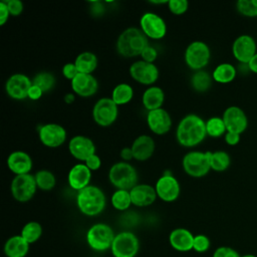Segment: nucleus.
<instances>
[{"mask_svg":"<svg viewBox=\"0 0 257 257\" xmlns=\"http://www.w3.org/2000/svg\"><path fill=\"white\" fill-rule=\"evenodd\" d=\"M148 39L140 28L128 27L117 37L115 43L116 51L125 58L141 56L143 50L150 44Z\"/></svg>","mask_w":257,"mask_h":257,"instance_id":"nucleus-2","label":"nucleus"},{"mask_svg":"<svg viewBox=\"0 0 257 257\" xmlns=\"http://www.w3.org/2000/svg\"><path fill=\"white\" fill-rule=\"evenodd\" d=\"M113 257H136L140 251V240L131 231H122L115 234L111 248Z\"/></svg>","mask_w":257,"mask_h":257,"instance_id":"nucleus-8","label":"nucleus"},{"mask_svg":"<svg viewBox=\"0 0 257 257\" xmlns=\"http://www.w3.org/2000/svg\"><path fill=\"white\" fill-rule=\"evenodd\" d=\"M128 72L134 80L148 86L154 85L160 76V70L155 63L142 59L133 62L128 68Z\"/></svg>","mask_w":257,"mask_h":257,"instance_id":"nucleus-12","label":"nucleus"},{"mask_svg":"<svg viewBox=\"0 0 257 257\" xmlns=\"http://www.w3.org/2000/svg\"><path fill=\"white\" fill-rule=\"evenodd\" d=\"M206 137V121L196 113L185 115L177 125L176 139L179 145L184 148L197 147Z\"/></svg>","mask_w":257,"mask_h":257,"instance_id":"nucleus-1","label":"nucleus"},{"mask_svg":"<svg viewBox=\"0 0 257 257\" xmlns=\"http://www.w3.org/2000/svg\"><path fill=\"white\" fill-rule=\"evenodd\" d=\"M227 132L235 134H243L248 126V118L242 108L236 105L227 107L222 115Z\"/></svg>","mask_w":257,"mask_h":257,"instance_id":"nucleus-18","label":"nucleus"},{"mask_svg":"<svg viewBox=\"0 0 257 257\" xmlns=\"http://www.w3.org/2000/svg\"><path fill=\"white\" fill-rule=\"evenodd\" d=\"M68 151L74 159L84 163L90 156L96 154V147L90 138L77 135L70 139Z\"/></svg>","mask_w":257,"mask_h":257,"instance_id":"nucleus-17","label":"nucleus"},{"mask_svg":"<svg viewBox=\"0 0 257 257\" xmlns=\"http://www.w3.org/2000/svg\"><path fill=\"white\" fill-rule=\"evenodd\" d=\"M108 180L116 190L131 191L138 185V172L127 162L114 163L108 170Z\"/></svg>","mask_w":257,"mask_h":257,"instance_id":"nucleus-4","label":"nucleus"},{"mask_svg":"<svg viewBox=\"0 0 257 257\" xmlns=\"http://www.w3.org/2000/svg\"><path fill=\"white\" fill-rule=\"evenodd\" d=\"M248 66H249V69H250L251 72L257 74V53H256V54L253 56V58L249 61Z\"/></svg>","mask_w":257,"mask_h":257,"instance_id":"nucleus-50","label":"nucleus"},{"mask_svg":"<svg viewBox=\"0 0 257 257\" xmlns=\"http://www.w3.org/2000/svg\"><path fill=\"white\" fill-rule=\"evenodd\" d=\"M37 188L42 191H50L56 186V178L48 170H40L34 175Z\"/></svg>","mask_w":257,"mask_h":257,"instance_id":"nucleus-35","label":"nucleus"},{"mask_svg":"<svg viewBox=\"0 0 257 257\" xmlns=\"http://www.w3.org/2000/svg\"><path fill=\"white\" fill-rule=\"evenodd\" d=\"M112 207L117 211H126L132 205V198L127 190H115L110 198Z\"/></svg>","mask_w":257,"mask_h":257,"instance_id":"nucleus-34","label":"nucleus"},{"mask_svg":"<svg viewBox=\"0 0 257 257\" xmlns=\"http://www.w3.org/2000/svg\"><path fill=\"white\" fill-rule=\"evenodd\" d=\"M231 164V158L225 151H215L210 154V165L211 170L215 172L226 171Z\"/></svg>","mask_w":257,"mask_h":257,"instance_id":"nucleus-33","label":"nucleus"},{"mask_svg":"<svg viewBox=\"0 0 257 257\" xmlns=\"http://www.w3.org/2000/svg\"><path fill=\"white\" fill-rule=\"evenodd\" d=\"M155 190L159 199L166 203L175 202L181 194V186L170 171H166L156 182Z\"/></svg>","mask_w":257,"mask_h":257,"instance_id":"nucleus-11","label":"nucleus"},{"mask_svg":"<svg viewBox=\"0 0 257 257\" xmlns=\"http://www.w3.org/2000/svg\"><path fill=\"white\" fill-rule=\"evenodd\" d=\"M111 99L119 106L128 103L134 97V88L125 82L116 84L111 91Z\"/></svg>","mask_w":257,"mask_h":257,"instance_id":"nucleus-30","label":"nucleus"},{"mask_svg":"<svg viewBox=\"0 0 257 257\" xmlns=\"http://www.w3.org/2000/svg\"><path fill=\"white\" fill-rule=\"evenodd\" d=\"M56 79L51 72L48 71H40L34 75L32 78V84L41 88V90L45 93L50 91L55 85Z\"/></svg>","mask_w":257,"mask_h":257,"instance_id":"nucleus-37","label":"nucleus"},{"mask_svg":"<svg viewBox=\"0 0 257 257\" xmlns=\"http://www.w3.org/2000/svg\"><path fill=\"white\" fill-rule=\"evenodd\" d=\"M115 234L112 228L105 223H95L86 232V243L93 251L104 252L110 250Z\"/></svg>","mask_w":257,"mask_h":257,"instance_id":"nucleus-5","label":"nucleus"},{"mask_svg":"<svg viewBox=\"0 0 257 257\" xmlns=\"http://www.w3.org/2000/svg\"><path fill=\"white\" fill-rule=\"evenodd\" d=\"M140 29L151 39L159 40L167 34V24L163 17L154 12H146L140 18Z\"/></svg>","mask_w":257,"mask_h":257,"instance_id":"nucleus-13","label":"nucleus"},{"mask_svg":"<svg viewBox=\"0 0 257 257\" xmlns=\"http://www.w3.org/2000/svg\"><path fill=\"white\" fill-rule=\"evenodd\" d=\"M146 120L150 131L158 136L166 135L173 124L170 113L163 107L148 111Z\"/></svg>","mask_w":257,"mask_h":257,"instance_id":"nucleus-19","label":"nucleus"},{"mask_svg":"<svg viewBox=\"0 0 257 257\" xmlns=\"http://www.w3.org/2000/svg\"><path fill=\"white\" fill-rule=\"evenodd\" d=\"M241 257H257V256H255V255H253V254H245V255H243V256H241Z\"/></svg>","mask_w":257,"mask_h":257,"instance_id":"nucleus-53","label":"nucleus"},{"mask_svg":"<svg viewBox=\"0 0 257 257\" xmlns=\"http://www.w3.org/2000/svg\"><path fill=\"white\" fill-rule=\"evenodd\" d=\"M236 9L245 17H257V0H238Z\"/></svg>","mask_w":257,"mask_h":257,"instance_id":"nucleus-38","label":"nucleus"},{"mask_svg":"<svg viewBox=\"0 0 257 257\" xmlns=\"http://www.w3.org/2000/svg\"><path fill=\"white\" fill-rule=\"evenodd\" d=\"M92 172L84 163L75 164L70 168L67 174V183L69 187L77 192L90 185Z\"/></svg>","mask_w":257,"mask_h":257,"instance_id":"nucleus-21","label":"nucleus"},{"mask_svg":"<svg viewBox=\"0 0 257 257\" xmlns=\"http://www.w3.org/2000/svg\"><path fill=\"white\" fill-rule=\"evenodd\" d=\"M29 248L30 244L19 234L13 235L6 240L3 251L6 257H26Z\"/></svg>","mask_w":257,"mask_h":257,"instance_id":"nucleus-26","label":"nucleus"},{"mask_svg":"<svg viewBox=\"0 0 257 257\" xmlns=\"http://www.w3.org/2000/svg\"><path fill=\"white\" fill-rule=\"evenodd\" d=\"M64 101L67 103V104H70V103H72L73 101H74V99H75V94L74 93H66L65 95H64Z\"/></svg>","mask_w":257,"mask_h":257,"instance_id":"nucleus-52","label":"nucleus"},{"mask_svg":"<svg viewBox=\"0 0 257 257\" xmlns=\"http://www.w3.org/2000/svg\"><path fill=\"white\" fill-rule=\"evenodd\" d=\"M168 8L175 15H182L187 12L189 2L187 0H169Z\"/></svg>","mask_w":257,"mask_h":257,"instance_id":"nucleus-40","label":"nucleus"},{"mask_svg":"<svg viewBox=\"0 0 257 257\" xmlns=\"http://www.w3.org/2000/svg\"><path fill=\"white\" fill-rule=\"evenodd\" d=\"M38 138L44 147L56 149L61 147L67 138L66 130L54 122L42 124L38 130Z\"/></svg>","mask_w":257,"mask_h":257,"instance_id":"nucleus-14","label":"nucleus"},{"mask_svg":"<svg viewBox=\"0 0 257 257\" xmlns=\"http://www.w3.org/2000/svg\"><path fill=\"white\" fill-rule=\"evenodd\" d=\"M157 58H158V51L154 46H152L150 44L143 50V52L141 54V59L144 61H147V62L154 63Z\"/></svg>","mask_w":257,"mask_h":257,"instance_id":"nucleus-42","label":"nucleus"},{"mask_svg":"<svg viewBox=\"0 0 257 257\" xmlns=\"http://www.w3.org/2000/svg\"><path fill=\"white\" fill-rule=\"evenodd\" d=\"M206 131L207 136L215 139L225 136V134L227 133L224 120L222 117L219 116H212L206 120Z\"/></svg>","mask_w":257,"mask_h":257,"instance_id":"nucleus-36","label":"nucleus"},{"mask_svg":"<svg viewBox=\"0 0 257 257\" xmlns=\"http://www.w3.org/2000/svg\"><path fill=\"white\" fill-rule=\"evenodd\" d=\"M91 115L93 121L99 126H109L118 116V105L111 97H101L94 103Z\"/></svg>","mask_w":257,"mask_h":257,"instance_id":"nucleus-9","label":"nucleus"},{"mask_svg":"<svg viewBox=\"0 0 257 257\" xmlns=\"http://www.w3.org/2000/svg\"><path fill=\"white\" fill-rule=\"evenodd\" d=\"M42 231L43 229L39 222L29 221L22 227L20 235L31 245L41 238Z\"/></svg>","mask_w":257,"mask_h":257,"instance_id":"nucleus-32","label":"nucleus"},{"mask_svg":"<svg viewBox=\"0 0 257 257\" xmlns=\"http://www.w3.org/2000/svg\"><path fill=\"white\" fill-rule=\"evenodd\" d=\"M43 93L44 92L41 90V88H39L38 86L32 84L30 89H29V91H28V98L30 100H34L35 101V100L40 99L41 96L43 95Z\"/></svg>","mask_w":257,"mask_h":257,"instance_id":"nucleus-47","label":"nucleus"},{"mask_svg":"<svg viewBox=\"0 0 257 257\" xmlns=\"http://www.w3.org/2000/svg\"><path fill=\"white\" fill-rule=\"evenodd\" d=\"M73 62L78 72L85 74H92L98 65L97 56L90 51H83L79 53Z\"/></svg>","mask_w":257,"mask_h":257,"instance_id":"nucleus-28","label":"nucleus"},{"mask_svg":"<svg viewBox=\"0 0 257 257\" xmlns=\"http://www.w3.org/2000/svg\"><path fill=\"white\" fill-rule=\"evenodd\" d=\"M7 167L15 175L30 174L33 167V161L30 155L24 151H14L7 158Z\"/></svg>","mask_w":257,"mask_h":257,"instance_id":"nucleus-22","label":"nucleus"},{"mask_svg":"<svg viewBox=\"0 0 257 257\" xmlns=\"http://www.w3.org/2000/svg\"><path fill=\"white\" fill-rule=\"evenodd\" d=\"M236 75H237L236 67L233 64L228 62L218 64L212 72L213 80L221 84H227L232 82L235 79Z\"/></svg>","mask_w":257,"mask_h":257,"instance_id":"nucleus-29","label":"nucleus"},{"mask_svg":"<svg viewBox=\"0 0 257 257\" xmlns=\"http://www.w3.org/2000/svg\"><path fill=\"white\" fill-rule=\"evenodd\" d=\"M6 4L8 6L10 15L12 16H19L24 9V5L20 0H8L6 1Z\"/></svg>","mask_w":257,"mask_h":257,"instance_id":"nucleus-43","label":"nucleus"},{"mask_svg":"<svg viewBox=\"0 0 257 257\" xmlns=\"http://www.w3.org/2000/svg\"><path fill=\"white\" fill-rule=\"evenodd\" d=\"M134 160L139 162L148 161L155 153V140L148 135H141L135 139L132 146Z\"/></svg>","mask_w":257,"mask_h":257,"instance_id":"nucleus-23","label":"nucleus"},{"mask_svg":"<svg viewBox=\"0 0 257 257\" xmlns=\"http://www.w3.org/2000/svg\"><path fill=\"white\" fill-rule=\"evenodd\" d=\"M211 152L191 151L188 152L182 160L184 172L193 178H203L211 170L210 165Z\"/></svg>","mask_w":257,"mask_h":257,"instance_id":"nucleus-6","label":"nucleus"},{"mask_svg":"<svg viewBox=\"0 0 257 257\" xmlns=\"http://www.w3.org/2000/svg\"><path fill=\"white\" fill-rule=\"evenodd\" d=\"M9 17H10V12L6 4V1H1L0 2V25L1 26L5 25Z\"/></svg>","mask_w":257,"mask_h":257,"instance_id":"nucleus-46","label":"nucleus"},{"mask_svg":"<svg viewBox=\"0 0 257 257\" xmlns=\"http://www.w3.org/2000/svg\"><path fill=\"white\" fill-rule=\"evenodd\" d=\"M62 75L70 81L79 73L74 62H67L62 66Z\"/></svg>","mask_w":257,"mask_h":257,"instance_id":"nucleus-44","label":"nucleus"},{"mask_svg":"<svg viewBox=\"0 0 257 257\" xmlns=\"http://www.w3.org/2000/svg\"><path fill=\"white\" fill-rule=\"evenodd\" d=\"M70 84L73 93L81 97H90L98 90V81L92 74L78 73Z\"/></svg>","mask_w":257,"mask_h":257,"instance_id":"nucleus-20","label":"nucleus"},{"mask_svg":"<svg viewBox=\"0 0 257 257\" xmlns=\"http://www.w3.org/2000/svg\"><path fill=\"white\" fill-rule=\"evenodd\" d=\"M106 205L103 191L97 186L89 185L77 192L76 206L79 212L88 217H94L102 213Z\"/></svg>","mask_w":257,"mask_h":257,"instance_id":"nucleus-3","label":"nucleus"},{"mask_svg":"<svg viewBox=\"0 0 257 257\" xmlns=\"http://www.w3.org/2000/svg\"><path fill=\"white\" fill-rule=\"evenodd\" d=\"M240 136L239 134H235V133H231V132H227L224 136L225 142L227 145L229 146H236L239 144L240 142Z\"/></svg>","mask_w":257,"mask_h":257,"instance_id":"nucleus-48","label":"nucleus"},{"mask_svg":"<svg viewBox=\"0 0 257 257\" xmlns=\"http://www.w3.org/2000/svg\"><path fill=\"white\" fill-rule=\"evenodd\" d=\"M232 53L234 58L241 64H248L257 53L255 39L247 34L238 36L232 44Z\"/></svg>","mask_w":257,"mask_h":257,"instance_id":"nucleus-15","label":"nucleus"},{"mask_svg":"<svg viewBox=\"0 0 257 257\" xmlns=\"http://www.w3.org/2000/svg\"><path fill=\"white\" fill-rule=\"evenodd\" d=\"M212 81H213L212 74H209L204 69L195 71L191 76V85L193 89L198 92L207 91L211 87Z\"/></svg>","mask_w":257,"mask_h":257,"instance_id":"nucleus-31","label":"nucleus"},{"mask_svg":"<svg viewBox=\"0 0 257 257\" xmlns=\"http://www.w3.org/2000/svg\"><path fill=\"white\" fill-rule=\"evenodd\" d=\"M211 50L207 43L201 40L191 42L184 53L186 65L194 70H203L210 62Z\"/></svg>","mask_w":257,"mask_h":257,"instance_id":"nucleus-7","label":"nucleus"},{"mask_svg":"<svg viewBox=\"0 0 257 257\" xmlns=\"http://www.w3.org/2000/svg\"><path fill=\"white\" fill-rule=\"evenodd\" d=\"M211 246V241L208 236L204 234H198L194 236L193 250L198 253H205L209 250Z\"/></svg>","mask_w":257,"mask_h":257,"instance_id":"nucleus-39","label":"nucleus"},{"mask_svg":"<svg viewBox=\"0 0 257 257\" xmlns=\"http://www.w3.org/2000/svg\"><path fill=\"white\" fill-rule=\"evenodd\" d=\"M119 156H120V159L122 160V162H127V163H130L131 160H134V155H133V151H132V148H131V147L122 148V149L120 150Z\"/></svg>","mask_w":257,"mask_h":257,"instance_id":"nucleus-49","label":"nucleus"},{"mask_svg":"<svg viewBox=\"0 0 257 257\" xmlns=\"http://www.w3.org/2000/svg\"><path fill=\"white\" fill-rule=\"evenodd\" d=\"M32 85L30 79L24 73L12 74L5 83V91L8 96L15 100H23L28 98V91Z\"/></svg>","mask_w":257,"mask_h":257,"instance_id":"nucleus-16","label":"nucleus"},{"mask_svg":"<svg viewBox=\"0 0 257 257\" xmlns=\"http://www.w3.org/2000/svg\"><path fill=\"white\" fill-rule=\"evenodd\" d=\"M91 10L94 12L95 15H100L104 11L103 7L101 6V3L98 2V1H94L93 2V6H92Z\"/></svg>","mask_w":257,"mask_h":257,"instance_id":"nucleus-51","label":"nucleus"},{"mask_svg":"<svg viewBox=\"0 0 257 257\" xmlns=\"http://www.w3.org/2000/svg\"><path fill=\"white\" fill-rule=\"evenodd\" d=\"M212 257H241V255L232 247L220 246L214 251Z\"/></svg>","mask_w":257,"mask_h":257,"instance_id":"nucleus-41","label":"nucleus"},{"mask_svg":"<svg viewBox=\"0 0 257 257\" xmlns=\"http://www.w3.org/2000/svg\"><path fill=\"white\" fill-rule=\"evenodd\" d=\"M84 164L86 165V167L91 171V172H94V171H97L99 170V168L101 167V159L99 158V156H97L96 154L90 156L85 162Z\"/></svg>","mask_w":257,"mask_h":257,"instance_id":"nucleus-45","label":"nucleus"},{"mask_svg":"<svg viewBox=\"0 0 257 257\" xmlns=\"http://www.w3.org/2000/svg\"><path fill=\"white\" fill-rule=\"evenodd\" d=\"M132 203L136 207H148L155 203L158 198L155 187L149 184H138L131 191Z\"/></svg>","mask_w":257,"mask_h":257,"instance_id":"nucleus-24","label":"nucleus"},{"mask_svg":"<svg viewBox=\"0 0 257 257\" xmlns=\"http://www.w3.org/2000/svg\"><path fill=\"white\" fill-rule=\"evenodd\" d=\"M193 233L186 228H176L169 235V243L173 249L179 252H188L193 250Z\"/></svg>","mask_w":257,"mask_h":257,"instance_id":"nucleus-25","label":"nucleus"},{"mask_svg":"<svg viewBox=\"0 0 257 257\" xmlns=\"http://www.w3.org/2000/svg\"><path fill=\"white\" fill-rule=\"evenodd\" d=\"M165 101V92L160 86H149L142 95L143 106L148 110L162 108Z\"/></svg>","mask_w":257,"mask_h":257,"instance_id":"nucleus-27","label":"nucleus"},{"mask_svg":"<svg viewBox=\"0 0 257 257\" xmlns=\"http://www.w3.org/2000/svg\"><path fill=\"white\" fill-rule=\"evenodd\" d=\"M34 175L26 174L15 176L10 184V192L14 200L19 203L29 202L37 190Z\"/></svg>","mask_w":257,"mask_h":257,"instance_id":"nucleus-10","label":"nucleus"}]
</instances>
